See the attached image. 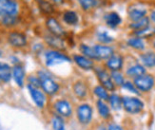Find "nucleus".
I'll use <instances>...</instances> for the list:
<instances>
[{"instance_id":"11","label":"nucleus","mask_w":155,"mask_h":130,"mask_svg":"<svg viewBox=\"0 0 155 130\" xmlns=\"http://www.w3.org/2000/svg\"><path fill=\"white\" fill-rule=\"evenodd\" d=\"M106 66L110 71H120L124 66V58L120 54H113L107 60Z\"/></svg>"},{"instance_id":"43","label":"nucleus","mask_w":155,"mask_h":130,"mask_svg":"<svg viewBox=\"0 0 155 130\" xmlns=\"http://www.w3.org/2000/svg\"><path fill=\"white\" fill-rule=\"evenodd\" d=\"M153 47H154V49H155V39L153 40Z\"/></svg>"},{"instance_id":"25","label":"nucleus","mask_w":155,"mask_h":130,"mask_svg":"<svg viewBox=\"0 0 155 130\" xmlns=\"http://www.w3.org/2000/svg\"><path fill=\"white\" fill-rule=\"evenodd\" d=\"M63 20L64 22L67 23L68 25L73 26V25H76L79 21V17L77 15V13L73 11H67L64 12L63 15Z\"/></svg>"},{"instance_id":"23","label":"nucleus","mask_w":155,"mask_h":130,"mask_svg":"<svg viewBox=\"0 0 155 130\" xmlns=\"http://www.w3.org/2000/svg\"><path fill=\"white\" fill-rule=\"evenodd\" d=\"M36 2L39 7V10L44 15H51L54 12V7H53L51 2H50L49 0H36Z\"/></svg>"},{"instance_id":"18","label":"nucleus","mask_w":155,"mask_h":130,"mask_svg":"<svg viewBox=\"0 0 155 130\" xmlns=\"http://www.w3.org/2000/svg\"><path fill=\"white\" fill-rule=\"evenodd\" d=\"M72 89H73L74 94L81 100L86 98V96L87 95V87L86 84L82 81L75 82L72 86Z\"/></svg>"},{"instance_id":"29","label":"nucleus","mask_w":155,"mask_h":130,"mask_svg":"<svg viewBox=\"0 0 155 130\" xmlns=\"http://www.w3.org/2000/svg\"><path fill=\"white\" fill-rule=\"evenodd\" d=\"M80 51L86 57L90 58V59H91L93 61L94 60L97 61V57L95 55V52H94L93 47H90V46L85 45V44H81L80 45Z\"/></svg>"},{"instance_id":"33","label":"nucleus","mask_w":155,"mask_h":130,"mask_svg":"<svg viewBox=\"0 0 155 130\" xmlns=\"http://www.w3.org/2000/svg\"><path fill=\"white\" fill-rule=\"evenodd\" d=\"M78 2L84 11H89L97 6V0H78Z\"/></svg>"},{"instance_id":"8","label":"nucleus","mask_w":155,"mask_h":130,"mask_svg":"<svg viewBox=\"0 0 155 130\" xmlns=\"http://www.w3.org/2000/svg\"><path fill=\"white\" fill-rule=\"evenodd\" d=\"M53 106H54V109L58 113V115L62 116L63 118H70L72 115V107L68 100H57L54 102Z\"/></svg>"},{"instance_id":"3","label":"nucleus","mask_w":155,"mask_h":130,"mask_svg":"<svg viewBox=\"0 0 155 130\" xmlns=\"http://www.w3.org/2000/svg\"><path fill=\"white\" fill-rule=\"evenodd\" d=\"M37 76L41 80V88L43 91L49 95H54L59 90V85L53 80L48 72L44 70L38 71Z\"/></svg>"},{"instance_id":"15","label":"nucleus","mask_w":155,"mask_h":130,"mask_svg":"<svg viewBox=\"0 0 155 130\" xmlns=\"http://www.w3.org/2000/svg\"><path fill=\"white\" fill-rule=\"evenodd\" d=\"M73 61L74 63L84 70H91L94 68V63L93 60L86 57L85 55H81V54H75L73 55Z\"/></svg>"},{"instance_id":"32","label":"nucleus","mask_w":155,"mask_h":130,"mask_svg":"<svg viewBox=\"0 0 155 130\" xmlns=\"http://www.w3.org/2000/svg\"><path fill=\"white\" fill-rule=\"evenodd\" d=\"M96 36H97V39L99 42L102 44H110V43L113 42V40H114L113 37L110 36L107 31H98Z\"/></svg>"},{"instance_id":"41","label":"nucleus","mask_w":155,"mask_h":130,"mask_svg":"<svg viewBox=\"0 0 155 130\" xmlns=\"http://www.w3.org/2000/svg\"><path fill=\"white\" fill-rule=\"evenodd\" d=\"M97 130H107L105 126H103V125H101V126H99L98 127V129Z\"/></svg>"},{"instance_id":"10","label":"nucleus","mask_w":155,"mask_h":130,"mask_svg":"<svg viewBox=\"0 0 155 130\" xmlns=\"http://www.w3.org/2000/svg\"><path fill=\"white\" fill-rule=\"evenodd\" d=\"M27 88H28V90L31 94V97L32 101L35 102L36 106L39 108H43L45 106V102H46V97H45L44 93L42 91H40L37 87L32 86L30 84H28Z\"/></svg>"},{"instance_id":"42","label":"nucleus","mask_w":155,"mask_h":130,"mask_svg":"<svg viewBox=\"0 0 155 130\" xmlns=\"http://www.w3.org/2000/svg\"><path fill=\"white\" fill-rule=\"evenodd\" d=\"M2 53H3V52H2V50H0V57H1V56H2Z\"/></svg>"},{"instance_id":"24","label":"nucleus","mask_w":155,"mask_h":130,"mask_svg":"<svg viewBox=\"0 0 155 130\" xmlns=\"http://www.w3.org/2000/svg\"><path fill=\"white\" fill-rule=\"evenodd\" d=\"M109 102L110 105L111 109L115 111L120 110L121 108L123 107V101H122V97H120L118 94H111L110 95V99H109Z\"/></svg>"},{"instance_id":"39","label":"nucleus","mask_w":155,"mask_h":130,"mask_svg":"<svg viewBox=\"0 0 155 130\" xmlns=\"http://www.w3.org/2000/svg\"><path fill=\"white\" fill-rule=\"evenodd\" d=\"M150 18H151V20H152V21H153V22L155 23V11L151 12V15H150Z\"/></svg>"},{"instance_id":"22","label":"nucleus","mask_w":155,"mask_h":130,"mask_svg":"<svg viewBox=\"0 0 155 130\" xmlns=\"http://www.w3.org/2000/svg\"><path fill=\"white\" fill-rule=\"evenodd\" d=\"M140 60L145 67L151 68L155 67V53L152 51L142 53L140 55Z\"/></svg>"},{"instance_id":"30","label":"nucleus","mask_w":155,"mask_h":130,"mask_svg":"<svg viewBox=\"0 0 155 130\" xmlns=\"http://www.w3.org/2000/svg\"><path fill=\"white\" fill-rule=\"evenodd\" d=\"M93 92L96 96L99 98V100L102 101H109L110 99V94L107 92V90L103 86H96L93 88Z\"/></svg>"},{"instance_id":"40","label":"nucleus","mask_w":155,"mask_h":130,"mask_svg":"<svg viewBox=\"0 0 155 130\" xmlns=\"http://www.w3.org/2000/svg\"><path fill=\"white\" fill-rule=\"evenodd\" d=\"M51 1L54 2V3H57V4H60V3L63 2V0H51Z\"/></svg>"},{"instance_id":"26","label":"nucleus","mask_w":155,"mask_h":130,"mask_svg":"<svg viewBox=\"0 0 155 130\" xmlns=\"http://www.w3.org/2000/svg\"><path fill=\"white\" fill-rule=\"evenodd\" d=\"M147 27H150V19L147 16L142 19H140V20H137V21H134L130 24V28L136 31L145 30L147 28Z\"/></svg>"},{"instance_id":"14","label":"nucleus","mask_w":155,"mask_h":130,"mask_svg":"<svg viewBox=\"0 0 155 130\" xmlns=\"http://www.w3.org/2000/svg\"><path fill=\"white\" fill-rule=\"evenodd\" d=\"M45 41L50 47L56 50H66V44L62 37H59L56 35L50 33L45 35Z\"/></svg>"},{"instance_id":"27","label":"nucleus","mask_w":155,"mask_h":130,"mask_svg":"<svg viewBox=\"0 0 155 130\" xmlns=\"http://www.w3.org/2000/svg\"><path fill=\"white\" fill-rule=\"evenodd\" d=\"M127 45H129L130 47L134 50H145V42L144 40L141 38V37H132L130 38L127 40Z\"/></svg>"},{"instance_id":"34","label":"nucleus","mask_w":155,"mask_h":130,"mask_svg":"<svg viewBox=\"0 0 155 130\" xmlns=\"http://www.w3.org/2000/svg\"><path fill=\"white\" fill-rule=\"evenodd\" d=\"M122 87L125 88V89H127V91H130V92L136 94V95H140V91L137 89V87L134 86L133 83H131V82H130V81H125V83H124Z\"/></svg>"},{"instance_id":"28","label":"nucleus","mask_w":155,"mask_h":130,"mask_svg":"<svg viewBox=\"0 0 155 130\" xmlns=\"http://www.w3.org/2000/svg\"><path fill=\"white\" fill-rule=\"evenodd\" d=\"M51 125H52V130H66L65 121L62 116L60 115L53 116L51 120Z\"/></svg>"},{"instance_id":"19","label":"nucleus","mask_w":155,"mask_h":130,"mask_svg":"<svg viewBox=\"0 0 155 130\" xmlns=\"http://www.w3.org/2000/svg\"><path fill=\"white\" fill-rule=\"evenodd\" d=\"M147 72L146 68L143 65H140V64H136V65H133L131 67H130L127 70L126 74L127 76H129L130 78H136L138 76H141Z\"/></svg>"},{"instance_id":"37","label":"nucleus","mask_w":155,"mask_h":130,"mask_svg":"<svg viewBox=\"0 0 155 130\" xmlns=\"http://www.w3.org/2000/svg\"><path fill=\"white\" fill-rule=\"evenodd\" d=\"M107 130H124V128L122 126L117 125V124H114V122H111V124H110L109 125H107Z\"/></svg>"},{"instance_id":"4","label":"nucleus","mask_w":155,"mask_h":130,"mask_svg":"<svg viewBox=\"0 0 155 130\" xmlns=\"http://www.w3.org/2000/svg\"><path fill=\"white\" fill-rule=\"evenodd\" d=\"M76 117L78 122L82 125H89L93 117V109L89 104H81L76 108Z\"/></svg>"},{"instance_id":"35","label":"nucleus","mask_w":155,"mask_h":130,"mask_svg":"<svg viewBox=\"0 0 155 130\" xmlns=\"http://www.w3.org/2000/svg\"><path fill=\"white\" fill-rule=\"evenodd\" d=\"M29 84L35 87H41V80L39 79L38 76H30L28 78Z\"/></svg>"},{"instance_id":"1","label":"nucleus","mask_w":155,"mask_h":130,"mask_svg":"<svg viewBox=\"0 0 155 130\" xmlns=\"http://www.w3.org/2000/svg\"><path fill=\"white\" fill-rule=\"evenodd\" d=\"M19 5L15 0H0V24L12 27L18 21Z\"/></svg>"},{"instance_id":"21","label":"nucleus","mask_w":155,"mask_h":130,"mask_svg":"<svg viewBox=\"0 0 155 130\" xmlns=\"http://www.w3.org/2000/svg\"><path fill=\"white\" fill-rule=\"evenodd\" d=\"M147 10L144 8H140V7H131L129 9V16L132 21H137L144 17H146Z\"/></svg>"},{"instance_id":"16","label":"nucleus","mask_w":155,"mask_h":130,"mask_svg":"<svg viewBox=\"0 0 155 130\" xmlns=\"http://www.w3.org/2000/svg\"><path fill=\"white\" fill-rule=\"evenodd\" d=\"M12 78L15 81L17 86L22 87L24 86V80H25V70L23 67L20 65H15L12 67Z\"/></svg>"},{"instance_id":"36","label":"nucleus","mask_w":155,"mask_h":130,"mask_svg":"<svg viewBox=\"0 0 155 130\" xmlns=\"http://www.w3.org/2000/svg\"><path fill=\"white\" fill-rule=\"evenodd\" d=\"M12 77V74L11 70H6L3 72H0V81H2L3 83H8Z\"/></svg>"},{"instance_id":"20","label":"nucleus","mask_w":155,"mask_h":130,"mask_svg":"<svg viewBox=\"0 0 155 130\" xmlns=\"http://www.w3.org/2000/svg\"><path fill=\"white\" fill-rule=\"evenodd\" d=\"M105 22L107 26L110 27V28H116V27L122 22V19H121L120 15L117 12L111 11V12L107 13L105 15Z\"/></svg>"},{"instance_id":"17","label":"nucleus","mask_w":155,"mask_h":130,"mask_svg":"<svg viewBox=\"0 0 155 130\" xmlns=\"http://www.w3.org/2000/svg\"><path fill=\"white\" fill-rule=\"evenodd\" d=\"M96 108H97V111L98 114L101 118L105 121L110 120L111 117V112H110V106H107L105 101L102 100H97L96 101Z\"/></svg>"},{"instance_id":"2","label":"nucleus","mask_w":155,"mask_h":130,"mask_svg":"<svg viewBox=\"0 0 155 130\" xmlns=\"http://www.w3.org/2000/svg\"><path fill=\"white\" fill-rule=\"evenodd\" d=\"M123 101V108L125 111L131 115H136L141 113L145 108V104L142 100L137 97H130L124 96L122 98Z\"/></svg>"},{"instance_id":"7","label":"nucleus","mask_w":155,"mask_h":130,"mask_svg":"<svg viewBox=\"0 0 155 130\" xmlns=\"http://www.w3.org/2000/svg\"><path fill=\"white\" fill-rule=\"evenodd\" d=\"M95 73L97 75V79L101 86H103L107 91L115 90V84L113 83L110 74L107 72L105 68L95 67Z\"/></svg>"},{"instance_id":"38","label":"nucleus","mask_w":155,"mask_h":130,"mask_svg":"<svg viewBox=\"0 0 155 130\" xmlns=\"http://www.w3.org/2000/svg\"><path fill=\"white\" fill-rule=\"evenodd\" d=\"M6 70H11V67L8 64L5 63H0V72H3Z\"/></svg>"},{"instance_id":"9","label":"nucleus","mask_w":155,"mask_h":130,"mask_svg":"<svg viewBox=\"0 0 155 130\" xmlns=\"http://www.w3.org/2000/svg\"><path fill=\"white\" fill-rule=\"evenodd\" d=\"M46 26H47V29L49 30L50 33L53 34V35H56L59 37H63L66 35V32L63 29V27L55 18L49 17L46 21Z\"/></svg>"},{"instance_id":"6","label":"nucleus","mask_w":155,"mask_h":130,"mask_svg":"<svg viewBox=\"0 0 155 130\" xmlns=\"http://www.w3.org/2000/svg\"><path fill=\"white\" fill-rule=\"evenodd\" d=\"M45 59H46V66L47 67H52L58 64H62L65 62H71V59L67 56L66 54L60 52L59 50H53L47 51L45 54Z\"/></svg>"},{"instance_id":"5","label":"nucleus","mask_w":155,"mask_h":130,"mask_svg":"<svg viewBox=\"0 0 155 130\" xmlns=\"http://www.w3.org/2000/svg\"><path fill=\"white\" fill-rule=\"evenodd\" d=\"M133 84L137 87V89L141 92L150 91L155 84V79L150 74H143L133 79Z\"/></svg>"},{"instance_id":"13","label":"nucleus","mask_w":155,"mask_h":130,"mask_svg":"<svg viewBox=\"0 0 155 130\" xmlns=\"http://www.w3.org/2000/svg\"><path fill=\"white\" fill-rule=\"evenodd\" d=\"M9 43L15 47H23L27 45V37L24 33L12 31L8 36Z\"/></svg>"},{"instance_id":"31","label":"nucleus","mask_w":155,"mask_h":130,"mask_svg":"<svg viewBox=\"0 0 155 130\" xmlns=\"http://www.w3.org/2000/svg\"><path fill=\"white\" fill-rule=\"evenodd\" d=\"M110 76H111L113 83L115 84V86H123V85L125 83V78H124V75L120 71H111Z\"/></svg>"},{"instance_id":"12","label":"nucleus","mask_w":155,"mask_h":130,"mask_svg":"<svg viewBox=\"0 0 155 130\" xmlns=\"http://www.w3.org/2000/svg\"><path fill=\"white\" fill-rule=\"evenodd\" d=\"M94 52L97 57V61L107 60L111 55L114 54V50L111 47L104 45H95L93 47Z\"/></svg>"}]
</instances>
